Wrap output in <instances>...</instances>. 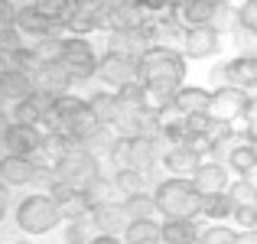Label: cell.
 Listing matches in <instances>:
<instances>
[{
  "label": "cell",
  "mask_w": 257,
  "mask_h": 244,
  "mask_svg": "<svg viewBox=\"0 0 257 244\" xmlns=\"http://www.w3.org/2000/svg\"><path fill=\"white\" fill-rule=\"evenodd\" d=\"M182 78H186V56L173 46H147L137 56V81L179 88Z\"/></svg>",
  "instance_id": "cell-1"
},
{
  "label": "cell",
  "mask_w": 257,
  "mask_h": 244,
  "mask_svg": "<svg viewBox=\"0 0 257 244\" xmlns=\"http://www.w3.org/2000/svg\"><path fill=\"white\" fill-rule=\"evenodd\" d=\"M153 205L163 218H199L202 215V195L192 189L186 176L160 179L153 189Z\"/></svg>",
  "instance_id": "cell-2"
},
{
  "label": "cell",
  "mask_w": 257,
  "mask_h": 244,
  "mask_svg": "<svg viewBox=\"0 0 257 244\" xmlns=\"http://www.w3.org/2000/svg\"><path fill=\"white\" fill-rule=\"evenodd\" d=\"M13 218H17V228L23 234H30V238L49 234L52 228H59V221H62L49 192H33V195H26V199H20Z\"/></svg>",
  "instance_id": "cell-3"
},
{
  "label": "cell",
  "mask_w": 257,
  "mask_h": 244,
  "mask_svg": "<svg viewBox=\"0 0 257 244\" xmlns=\"http://www.w3.org/2000/svg\"><path fill=\"white\" fill-rule=\"evenodd\" d=\"M52 173H56V182H65L72 189H85L94 176L101 173V160L91 157L82 147H72L65 157H59L52 163Z\"/></svg>",
  "instance_id": "cell-4"
},
{
  "label": "cell",
  "mask_w": 257,
  "mask_h": 244,
  "mask_svg": "<svg viewBox=\"0 0 257 244\" xmlns=\"http://www.w3.org/2000/svg\"><path fill=\"white\" fill-rule=\"evenodd\" d=\"M59 62L65 65V72L75 81H88L98 69V56H94V46L88 43V36H62L59 39Z\"/></svg>",
  "instance_id": "cell-5"
},
{
  "label": "cell",
  "mask_w": 257,
  "mask_h": 244,
  "mask_svg": "<svg viewBox=\"0 0 257 244\" xmlns=\"http://www.w3.org/2000/svg\"><path fill=\"white\" fill-rule=\"evenodd\" d=\"M104 85H111L114 91L131 81H137V56H127V52H117V49H107L104 56L98 59V69H94Z\"/></svg>",
  "instance_id": "cell-6"
},
{
  "label": "cell",
  "mask_w": 257,
  "mask_h": 244,
  "mask_svg": "<svg viewBox=\"0 0 257 244\" xmlns=\"http://www.w3.org/2000/svg\"><path fill=\"white\" fill-rule=\"evenodd\" d=\"M189 182L199 195H215V192H225L231 176H228V166L221 160H202L199 166L189 173Z\"/></svg>",
  "instance_id": "cell-7"
},
{
  "label": "cell",
  "mask_w": 257,
  "mask_h": 244,
  "mask_svg": "<svg viewBox=\"0 0 257 244\" xmlns=\"http://www.w3.org/2000/svg\"><path fill=\"white\" fill-rule=\"evenodd\" d=\"M179 46H182V56H186V59L218 56V49H221V33H215L212 26H186Z\"/></svg>",
  "instance_id": "cell-8"
},
{
  "label": "cell",
  "mask_w": 257,
  "mask_h": 244,
  "mask_svg": "<svg viewBox=\"0 0 257 244\" xmlns=\"http://www.w3.org/2000/svg\"><path fill=\"white\" fill-rule=\"evenodd\" d=\"M244 98L247 91H241V88H231V85H221L212 91V98H208V117L212 120H228V124H234V120L241 117V107H244Z\"/></svg>",
  "instance_id": "cell-9"
},
{
  "label": "cell",
  "mask_w": 257,
  "mask_h": 244,
  "mask_svg": "<svg viewBox=\"0 0 257 244\" xmlns=\"http://www.w3.org/2000/svg\"><path fill=\"white\" fill-rule=\"evenodd\" d=\"M39 140H43V131L33 124H7L4 131V140H0V147H4L7 153H17V157H36L39 153Z\"/></svg>",
  "instance_id": "cell-10"
},
{
  "label": "cell",
  "mask_w": 257,
  "mask_h": 244,
  "mask_svg": "<svg viewBox=\"0 0 257 244\" xmlns=\"http://www.w3.org/2000/svg\"><path fill=\"white\" fill-rule=\"evenodd\" d=\"M30 81L36 91H46V94H62L72 88V75L65 72V65L59 59H49V62H39L36 69L30 72Z\"/></svg>",
  "instance_id": "cell-11"
},
{
  "label": "cell",
  "mask_w": 257,
  "mask_h": 244,
  "mask_svg": "<svg viewBox=\"0 0 257 244\" xmlns=\"http://www.w3.org/2000/svg\"><path fill=\"white\" fill-rule=\"evenodd\" d=\"M13 26H17V33L23 39H36V43H39V39H49V36H59V26L49 23L39 10H33V4L30 7H17Z\"/></svg>",
  "instance_id": "cell-12"
},
{
  "label": "cell",
  "mask_w": 257,
  "mask_h": 244,
  "mask_svg": "<svg viewBox=\"0 0 257 244\" xmlns=\"http://www.w3.org/2000/svg\"><path fill=\"white\" fill-rule=\"evenodd\" d=\"M62 26L72 33V36H88L91 30H101V20H98V0H72L69 17L62 20Z\"/></svg>",
  "instance_id": "cell-13"
},
{
  "label": "cell",
  "mask_w": 257,
  "mask_h": 244,
  "mask_svg": "<svg viewBox=\"0 0 257 244\" xmlns=\"http://www.w3.org/2000/svg\"><path fill=\"white\" fill-rule=\"evenodd\" d=\"M208 98L212 91L202 85H179L173 91V111L179 117H195V114H205L208 111Z\"/></svg>",
  "instance_id": "cell-14"
},
{
  "label": "cell",
  "mask_w": 257,
  "mask_h": 244,
  "mask_svg": "<svg viewBox=\"0 0 257 244\" xmlns=\"http://www.w3.org/2000/svg\"><path fill=\"white\" fill-rule=\"evenodd\" d=\"M88 221H91V228H98V234H124V228L131 225V218H127L120 199L91 208V212H88Z\"/></svg>",
  "instance_id": "cell-15"
},
{
  "label": "cell",
  "mask_w": 257,
  "mask_h": 244,
  "mask_svg": "<svg viewBox=\"0 0 257 244\" xmlns=\"http://www.w3.org/2000/svg\"><path fill=\"white\" fill-rule=\"evenodd\" d=\"M33 166L36 160L30 157H17V153H0V182L7 189H17V186H26L33 179Z\"/></svg>",
  "instance_id": "cell-16"
},
{
  "label": "cell",
  "mask_w": 257,
  "mask_h": 244,
  "mask_svg": "<svg viewBox=\"0 0 257 244\" xmlns=\"http://www.w3.org/2000/svg\"><path fill=\"white\" fill-rule=\"evenodd\" d=\"M160 163H163L173 176H189L202 163V153L195 150L192 144H170L163 150V160H160Z\"/></svg>",
  "instance_id": "cell-17"
},
{
  "label": "cell",
  "mask_w": 257,
  "mask_h": 244,
  "mask_svg": "<svg viewBox=\"0 0 257 244\" xmlns=\"http://www.w3.org/2000/svg\"><path fill=\"white\" fill-rule=\"evenodd\" d=\"M221 78H225V85L241 88V91L254 88L257 85V62H254V56H238V59H231V62H225Z\"/></svg>",
  "instance_id": "cell-18"
},
{
  "label": "cell",
  "mask_w": 257,
  "mask_h": 244,
  "mask_svg": "<svg viewBox=\"0 0 257 244\" xmlns=\"http://www.w3.org/2000/svg\"><path fill=\"white\" fill-rule=\"evenodd\" d=\"M160 241L163 244H199L195 218H163L160 221Z\"/></svg>",
  "instance_id": "cell-19"
},
{
  "label": "cell",
  "mask_w": 257,
  "mask_h": 244,
  "mask_svg": "<svg viewBox=\"0 0 257 244\" xmlns=\"http://www.w3.org/2000/svg\"><path fill=\"white\" fill-rule=\"evenodd\" d=\"M225 166L231 169V173H238V176L257 173V144H251V140H234V144L228 147Z\"/></svg>",
  "instance_id": "cell-20"
},
{
  "label": "cell",
  "mask_w": 257,
  "mask_h": 244,
  "mask_svg": "<svg viewBox=\"0 0 257 244\" xmlns=\"http://www.w3.org/2000/svg\"><path fill=\"white\" fill-rule=\"evenodd\" d=\"M88 107H91V114L98 117V124H107V127H114V124L120 120L117 91H94L91 98H88Z\"/></svg>",
  "instance_id": "cell-21"
},
{
  "label": "cell",
  "mask_w": 257,
  "mask_h": 244,
  "mask_svg": "<svg viewBox=\"0 0 257 244\" xmlns=\"http://www.w3.org/2000/svg\"><path fill=\"white\" fill-rule=\"evenodd\" d=\"M82 195H85L88 212H91V208H98V205H107V202H117V189H114V179H111V176H101V173L82 189Z\"/></svg>",
  "instance_id": "cell-22"
},
{
  "label": "cell",
  "mask_w": 257,
  "mask_h": 244,
  "mask_svg": "<svg viewBox=\"0 0 257 244\" xmlns=\"http://www.w3.org/2000/svg\"><path fill=\"white\" fill-rule=\"evenodd\" d=\"M173 13L179 17L182 26H208V20H212L215 7L208 4V0H179Z\"/></svg>",
  "instance_id": "cell-23"
},
{
  "label": "cell",
  "mask_w": 257,
  "mask_h": 244,
  "mask_svg": "<svg viewBox=\"0 0 257 244\" xmlns=\"http://www.w3.org/2000/svg\"><path fill=\"white\" fill-rule=\"evenodd\" d=\"M30 88H33V81H30V75H26V72L7 65V72L0 75V98L20 101V98H26V94H30Z\"/></svg>",
  "instance_id": "cell-24"
},
{
  "label": "cell",
  "mask_w": 257,
  "mask_h": 244,
  "mask_svg": "<svg viewBox=\"0 0 257 244\" xmlns=\"http://www.w3.org/2000/svg\"><path fill=\"white\" fill-rule=\"evenodd\" d=\"M124 244H150L160 241V221L157 218H134L131 225L124 228Z\"/></svg>",
  "instance_id": "cell-25"
},
{
  "label": "cell",
  "mask_w": 257,
  "mask_h": 244,
  "mask_svg": "<svg viewBox=\"0 0 257 244\" xmlns=\"http://www.w3.org/2000/svg\"><path fill=\"white\" fill-rule=\"evenodd\" d=\"M120 205H124L127 218H153L157 215V205H153V192H147V189H140V192H131L120 199Z\"/></svg>",
  "instance_id": "cell-26"
},
{
  "label": "cell",
  "mask_w": 257,
  "mask_h": 244,
  "mask_svg": "<svg viewBox=\"0 0 257 244\" xmlns=\"http://www.w3.org/2000/svg\"><path fill=\"white\" fill-rule=\"evenodd\" d=\"M114 140H117V131H114V127H107V124H101L98 131L94 134H88V137L82 140V150H88L91 153V157H107V153H111V147H114Z\"/></svg>",
  "instance_id": "cell-27"
},
{
  "label": "cell",
  "mask_w": 257,
  "mask_h": 244,
  "mask_svg": "<svg viewBox=\"0 0 257 244\" xmlns=\"http://www.w3.org/2000/svg\"><path fill=\"white\" fill-rule=\"evenodd\" d=\"M111 49L127 52V56H140L147 49V39L140 30H111Z\"/></svg>",
  "instance_id": "cell-28"
},
{
  "label": "cell",
  "mask_w": 257,
  "mask_h": 244,
  "mask_svg": "<svg viewBox=\"0 0 257 244\" xmlns=\"http://www.w3.org/2000/svg\"><path fill=\"white\" fill-rule=\"evenodd\" d=\"M231 208H234V202L228 199V192L202 195V215H205L208 221H225V218H231Z\"/></svg>",
  "instance_id": "cell-29"
},
{
  "label": "cell",
  "mask_w": 257,
  "mask_h": 244,
  "mask_svg": "<svg viewBox=\"0 0 257 244\" xmlns=\"http://www.w3.org/2000/svg\"><path fill=\"white\" fill-rule=\"evenodd\" d=\"M114 179V189H117V195L124 199V195H131V192H140L144 189V182H147V173H140V169H134V166H120L117 173L111 176Z\"/></svg>",
  "instance_id": "cell-30"
},
{
  "label": "cell",
  "mask_w": 257,
  "mask_h": 244,
  "mask_svg": "<svg viewBox=\"0 0 257 244\" xmlns=\"http://www.w3.org/2000/svg\"><path fill=\"white\" fill-rule=\"evenodd\" d=\"M228 199L234 202V205H257V186L247 176H238L234 182H228Z\"/></svg>",
  "instance_id": "cell-31"
},
{
  "label": "cell",
  "mask_w": 257,
  "mask_h": 244,
  "mask_svg": "<svg viewBox=\"0 0 257 244\" xmlns=\"http://www.w3.org/2000/svg\"><path fill=\"white\" fill-rule=\"evenodd\" d=\"M69 7H72V0H33V10H39L56 26H62V20L69 17Z\"/></svg>",
  "instance_id": "cell-32"
},
{
  "label": "cell",
  "mask_w": 257,
  "mask_h": 244,
  "mask_svg": "<svg viewBox=\"0 0 257 244\" xmlns=\"http://www.w3.org/2000/svg\"><path fill=\"white\" fill-rule=\"evenodd\" d=\"M208 26H212L215 33H231L234 26H238V7H234V4L215 7V13H212V20H208Z\"/></svg>",
  "instance_id": "cell-33"
},
{
  "label": "cell",
  "mask_w": 257,
  "mask_h": 244,
  "mask_svg": "<svg viewBox=\"0 0 257 244\" xmlns=\"http://www.w3.org/2000/svg\"><path fill=\"white\" fill-rule=\"evenodd\" d=\"M234 238H238L234 228H225L221 221H212V228H205L199 234V244H234Z\"/></svg>",
  "instance_id": "cell-34"
},
{
  "label": "cell",
  "mask_w": 257,
  "mask_h": 244,
  "mask_svg": "<svg viewBox=\"0 0 257 244\" xmlns=\"http://www.w3.org/2000/svg\"><path fill=\"white\" fill-rule=\"evenodd\" d=\"M241 120H244V134L251 144H257V94H247L244 107H241Z\"/></svg>",
  "instance_id": "cell-35"
},
{
  "label": "cell",
  "mask_w": 257,
  "mask_h": 244,
  "mask_svg": "<svg viewBox=\"0 0 257 244\" xmlns=\"http://www.w3.org/2000/svg\"><path fill=\"white\" fill-rule=\"evenodd\" d=\"M65 241H69V244H88V241H91V228H88V221L85 218L65 221Z\"/></svg>",
  "instance_id": "cell-36"
},
{
  "label": "cell",
  "mask_w": 257,
  "mask_h": 244,
  "mask_svg": "<svg viewBox=\"0 0 257 244\" xmlns=\"http://www.w3.org/2000/svg\"><path fill=\"white\" fill-rule=\"evenodd\" d=\"M231 218L241 231H244V228H257V205H234Z\"/></svg>",
  "instance_id": "cell-37"
},
{
  "label": "cell",
  "mask_w": 257,
  "mask_h": 244,
  "mask_svg": "<svg viewBox=\"0 0 257 244\" xmlns=\"http://www.w3.org/2000/svg\"><path fill=\"white\" fill-rule=\"evenodd\" d=\"M131 0H98V20H101V30H107V23L114 20V13L124 10Z\"/></svg>",
  "instance_id": "cell-38"
},
{
  "label": "cell",
  "mask_w": 257,
  "mask_h": 244,
  "mask_svg": "<svg viewBox=\"0 0 257 244\" xmlns=\"http://www.w3.org/2000/svg\"><path fill=\"white\" fill-rule=\"evenodd\" d=\"M20 46H23V36L17 33V26L0 30V56H10L13 49H20Z\"/></svg>",
  "instance_id": "cell-39"
},
{
  "label": "cell",
  "mask_w": 257,
  "mask_h": 244,
  "mask_svg": "<svg viewBox=\"0 0 257 244\" xmlns=\"http://www.w3.org/2000/svg\"><path fill=\"white\" fill-rule=\"evenodd\" d=\"M238 26H247L257 33V0H244L238 7Z\"/></svg>",
  "instance_id": "cell-40"
},
{
  "label": "cell",
  "mask_w": 257,
  "mask_h": 244,
  "mask_svg": "<svg viewBox=\"0 0 257 244\" xmlns=\"http://www.w3.org/2000/svg\"><path fill=\"white\" fill-rule=\"evenodd\" d=\"M231 36H234V43H238V46H254L257 43V33L247 30V26H234Z\"/></svg>",
  "instance_id": "cell-41"
},
{
  "label": "cell",
  "mask_w": 257,
  "mask_h": 244,
  "mask_svg": "<svg viewBox=\"0 0 257 244\" xmlns=\"http://www.w3.org/2000/svg\"><path fill=\"white\" fill-rule=\"evenodd\" d=\"M88 244H124V238L120 234H91Z\"/></svg>",
  "instance_id": "cell-42"
},
{
  "label": "cell",
  "mask_w": 257,
  "mask_h": 244,
  "mask_svg": "<svg viewBox=\"0 0 257 244\" xmlns=\"http://www.w3.org/2000/svg\"><path fill=\"white\" fill-rule=\"evenodd\" d=\"M234 244H257V228H244V231H238Z\"/></svg>",
  "instance_id": "cell-43"
},
{
  "label": "cell",
  "mask_w": 257,
  "mask_h": 244,
  "mask_svg": "<svg viewBox=\"0 0 257 244\" xmlns=\"http://www.w3.org/2000/svg\"><path fill=\"white\" fill-rule=\"evenodd\" d=\"M7 202H10V189H7L4 182H0V218L7 215Z\"/></svg>",
  "instance_id": "cell-44"
},
{
  "label": "cell",
  "mask_w": 257,
  "mask_h": 244,
  "mask_svg": "<svg viewBox=\"0 0 257 244\" xmlns=\"http://www.w3.org/2000/svg\"><path fill=\"white\" fill-rule=\"evenodd\" d=\"M7 65H10V62H7V56H0V75L7 72Z\"/></svg>",
  "instance_id": "cell-45"
},
{
  "label": "cell",
  "mask_w": 257,
  "mask_h": 244,
  "mask_svg": "<svg viewBox=\"0 0 257 244\" xmlns=\"http://www.w3.org/2000/svg\"><path fill=\"white\" fill-rule=\"evenodd\" d=\"M212 7H221V4H234V0H208Z\"/></svg>",
  "instance_id": "cell-46"
},
{
  "label": "cell",
  "mask_w": 257,
  "mask_h": 244,
  "mask_svg": "<svg viewBox=\"0 0 257 244\" xmlns=\"http://www.w3.org/2000/svg\"><path fill=\"white\" fill-rule=\"evenodd\" d=\"M150 244H163V241H150Z\"/></svg>",
  "instance_id": "cell-47"
}]
</instances>
